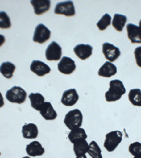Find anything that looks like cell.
<instances>
[{
	"label": "cell",
	"mask_w": 141,
	"mask_h": 158,
	"mask_svg": "<svg viewBox=\"0 0 141 158\" xmlns=\"http://www.w3.org/2000/svg\"><path fill=\"white\" fill-rule=\"evenodd\" d=\"M134 55L137 65L139 67H141V46L135 48L134 51Z\"/></svg>",
	"instance_id": "cell-29"
},
{
	"label": "cell",
	"mask_w": 141,
	"mask_h": 158,
	"mask_svg": "<svg viewBox=\"0 0 141 158\" xmlns=\"http://www.w3.org/2000/svg\"><path fill=\"white\" fill-rule=\"evenodd\" d=\"M28 98L31 101V107L37 111L40 110L42 106L45 102L44 96L39 93H32L30 94Z\"/></svg>",
	"instance_id": "cell-20"
},
{
	"label": "cell",
	"mask_w": 141,
	"mask_h": 158,
	"mask_svg": "<svg viewBox=\"0 0 141 158\" xmlns=\"http://www.w3.org/2000/svg\"><path fill=\"white\" fill-rule=\"evenodd\" d=\"M38 128L33 123H25L22 127V135L26 139H34L38 135Z\"/></svg>",
	"instance_id": "cell-17"
},
{
	"label": "cell",
	"mask_w": 141,
	"mask_h": 158,
	"mask_svg": "<svg viewBox=\"0 0 141 158\" xmlns=\"http://www.w3.org/2000/svg\"><path fill=\"white\" fill-rule=\"evenodd\" d=\"M88 153L92 158H102V150L95 140H93L89 144Z\"/></svg>",
	"instance_id": "cell-25"
},
{
	"label": "cell",
	"mask_w": 141,
	"mask_h": 158,
	"mask_svg": "<svg viewBox=\"0 0 141 158\" xmlns=\"http://www.w3.org/2000/svg\"><path fill=\"white\" fill-rule=\"evenodd\" d=\"M79 100V95L76 89H68L63 93L61 102L66 107H71L76 105Z\"/></svg>",
	"instance_id": "cell-10"
},
{
	"label": "cell",
	"mask_w": 141,
	"mask_h": 158,
	"mask_svg": "<svg viewBox=\"0 0 141 158\" xmlns=\"http://www.w3.org/2000/svg\"><path fill=\"white\" fill-rule=\"evenodd\" d=\"M127 22V17L122 14H114L112 21V26L117 31L122 32Z\"/></svg>",
	"instance_id": "cell-23"
},
{
	"label": "cell",
	"mask_w": 141,
	"mask_h": 158,
	"mask_svg": "<svg viewBox=\"0 0 141 158\" xmlns=\"http://www.w3.org/2000/svg\"><path fill=\"white\" fill-rule=\"evenodd\" d=\"M31 71L38 76H44L50 73L51 69L45 63L39 60H33L30 66Z\"/></svg>",
	"instance_id": "cell-11"
},
{
	"label": "cell",
	"mask_w": 141,
	"mask_h": 158,
	"mask_svg": "<svg viewBox=\"0 0 141 158\" xmlns=\"http://www.w3.org/2000/svg\"><path fill=\"white\" fill-rule=\"evenodd\" d=\"M111 23H112V17L110 14H105L97 23V26L100 31H105L109 26H110Z\"/></svg>",
	"instance_id": "cell-26"
},
{
	"label": "cell",
	"mask_w": 141,
	"mask_h": 158,
	"mask_svg": "<svg viewBox=\"0 0 141 158\" xmlns=\"http://www.w3.org/2000/svg\"><path fill=\"white\" fill-rule=\"evenodd\" d=\"M133 158H141V157H134Z\"/></svg>",
	"instance_id": "cell-35"
},
{
	"label": "cell",
	"mask_w": 141,
	"mask_h": 158,
	"mask_svg": "<svg viewBox=\"0 0 141 158\" xmlns=\"http://www.w3.org/2000/svg\"><path fill=\"white\" fill-rule=\"evenodd\" d=\"M68 140L71 143H75L80 140H86L88 135L84 128H78L71 130L68 135Z\"/></svg>",
	"instance_id": "cell-19"
},
{
	"label": "cell",
	"mask_w": 141,
	"mask_h": 158,
	"mask_svg": "<svg viewBox=\"0 0 141 158\" xmlns=\"http://www.w3.org/2000/svg\"><path fill=\"white\" fill-rule=\"evenodd\" d=\"M128 151L134 157H141V143L134 142L128 147Z\"/></svg>",
	"instance_id": "cell-28"
},
{
	"label": "cell",
	"mask_w": 141,
	"mask_h": 158,
	"mask_svg": "<svg viewBox=\"0 0 141 158\" xmlns=\"http://www.w3.org/2000/svg\"><path fill=\"white\" fill-rule=\"evenodd\" d=\"M102 52L105 57L110 62L116 61L121 55L120 49L117 47L109 43H105L102 44Z\"/></svg>",
	"instance_id": "cell-8"
},
{
	"label": "cell",
	"mask_w": 141,
	"mask_h": 158,
	"mask_svg": "<svg viewBox=\"0 0 141 158\" xmlns=\"http://www.w3.org/2000/svg\"><path fill=\"white\" fill-rule=\"evenodd\" d=\"M128 100L134 106L141 107V90L138 88L131 89L128 93Z\"/></svg>",
	"instance_id": "cell-24"
},
{
	"label": "cell",
	"mask_w": 141,
	"mask_h": 158,
	"mask_svg": "<svg viewBox=\"0 0 141 158\" xmlns=\"http://www.w3.org/2000/svg\"><path fill=\"white\" fill-rule=\"evenodd\" d=\"M128 38L132 43H141V29L139 26L129 23L126 27Z\"/></svg>",
	"instance_id": "cell-14"
},
{
	"label": "cell",
	"mask_w": 141,
	"mask_h": 158,
	"mask_svg": "<svg viewBox=\"0 0 141 158\" xmlns=\"http://www.w3.org/2000/svg\"><path fill=\"white\" fill-rule=\"evenodd\" d=\"M58 70L61 73L65 75H69L76 70V66L72 59L68 56H64L58 63Z\"/></svg>",
	"instance_id": "cell-9"
},
{
	"label": "cell",
	"mask_w": 141,
	"mask_h": 158,
	"mask_svg": "<svg viewBox=\"0 0 141 158\" xmlns=\"http://www.w3.org/2000/svg\"><path fill=\"white\" fill-rule=\"evenodd\" d=\"M73 52L79 59L85 60L92 55L93 47L90 44H79L73 48Z\"/></svg>",
	"instance_id": "cell-12"
},
{
	"label": "cell",
	"mask_w": 141,
	"mask_h": 158,
	"mask_svg": "<svg viewBox=\"0 0 141 158\" xmlns=\"http://www.w3.org/2000/svg\"><path fill=\"white\" fill-rule=\"evenodd\" d=\"M76 158H87V157H86L85 155H81V156L76 157Z\"/></svg>",
	"instance_id": "cell-32"
},
{
	"label": "cell",
	"mask_w": 141,
	"mask_h": 158,
	"mask_svg": "<svg viewBox=\"0 0 141 158\" xmlns=\"http://www.w3.org/2000/svg\"><path fill=\"white\" fill-rule=\"evenodd\" d=\"M62 55V49L61 46L56 43L52 42L49 44L45 51V57L48 61H59Z\"/></svg>",
	"instance_id": "cell-6"
},
{
	"label": "cell",
	"mask_w": 141,
	"mask_h": 158,
	"mask_svg": "<svg viewBox=\"0 0 141 158\" xmlns=\"http://www.w3.org/2000/svg\"><path fill=\"white\" fill-rule=\"evenodd\" d=\"M89 144L86 140H80L73 143V152L76 156H81L88 153Z\"/></svg>",
	"instance_id": "cell-21"
},
{
	"label": "cell",
	"mask_w": 141,
	"mask_h": 158,
	"mask_svg": "<svg viewBox=\"0 0 141 158\" xmlns=\"http://www.w3.org/2000/svg\"><path fill=\"white\" fill-rule=\"evenodd\" d=\"M15 70H16V66L9 61L3 62L0 66V73L7 79L13 77Z\"/></svg>",
	"instance_id": "cell-22"
},
{
	"label": "cell",
	"mask_w": 141,
	"mask_h": 158,
	"mask_svg": "<svg viewBox=\"0 0 141 158\" xmlns=\"http://www.w3.org/2000/svg\"><path fill=\"white\" fill-rule=\"evenodd\" d=\"M83 114L78 109L71 110L66 114L64 119V123L69 130L81 128L83 123Z\"/></svg>",
	"instance_id": "cell-2"
},
{
	"label": "cell",
	"mask_w": 141,
	"mask_h": 158,
	"mask_svg": "<svg viewBox=\"0 0 141 158\" xmlns=\"http://www.w3.org/2000/svg\"><path fill=\"white\" fill-rule=\"evenodd\" d=\"M26 151L29 156L38 157L44 155V148L38 141H33L26 145Z\"/></svg>",
	"instance_id": "cell-15"
},
{
	"label": "cell",
	"mask_w": 141,
	"mask_h": 158,
	"mask_svg": "<svg viewBox=\"0 0 141 158\" xmlns=\"http://www.w3.org/2000/svg\"><path fill=\"white\" fill-rule=\"evenodd\" d=\"M51 37V31L48 28L40 23L37 26L35 30L33 40L35 43H38L39 44H43L49 40Z\"/></svg>",
	"instance_id": "cell-5"
},
{
	"label": "cell",
	"mask_w": 141,
	"mask_h": 158,
	"mask_svg": "<svg viewBox=\"0 0 141 158\" xmlns=\"http://www.w3.org/2000/svg\"><path fill=\"white\" fill-rule=\"evenodd\" d=\"M139 28L141 29V20H140V22H139Z\"/></svg>",
	"instance_id": "cell-33"
},
{
	"label": "cell",
	"mask_w": 141,
	"mask_h": 158,
	"mask_svg": "<svg viewBox=\"0 0 141 158\" xmlns=\"http://www.w3.org/2000/svg\"><path fill=\"white\" fill-rule=\"evenodd\" d=\"M117 73V68L114 64L106 61L98 71V75L102 77L110 78Z\"/></svg>",
	"instance_id": "cell-18"
},
{
	"label": "cell",
	"mask_w": 141,
	"mask_h": 158,
	"mask_svg": "<svg viewBox=\"0 0 141 158\" xmlns=\"http://www.w3.org/2000/svg\"><path fill=\"white\" fill-rule=\"evenodd\" d=\"M122 133L119 131H113L105 135L104 147L108 152H113L122 141Z\"/></svg>",
	"instance_id": "cell-3"
},
{
	"label": "cell",
	"mask_w": 141,
	"mask_h": 158,
	"mask_svg": "<svg viewBox=\"0 0 141 158\" xmlns=\"http://www.w3.org/2000/svg\"><path fill=\"white\" fill-rule=\"evenodd\" d=\"M4 105V100L2 94L0 92V108H2Z\"/></svg>",
	"instance_id": "cell-31"
},
{
	"label": "cell",
	"mask_w": 141,
	"mask_h": 158,
	"mask_svg": "<svg viewBox=\"0 0 141 158\" xmlns=\"http://www.w3.org/2000/svg\"><path fill=\"white\" fill-rule=\"evenodd\" d=\"M22 158H31V157H28V156H26V157H22Z\"/></svg>",
	"instance_id": "cell-34"
},
{
	"label": "cell",
	"mask_w": 141,
	"mask_h": 158,
	"mask_svg": "<svg viewBox=\"0 0 141 158\" xmlns=\"http://www.w3.org/2000/svg\"><path fill=\"white\" fill-rule=\"evenodd\" d=\"M0 155H1V152H0Z\"/></svg>",
	"instance_id": "cell-36"
},
{
	"label": "cell",
	"mask_w": 141,
	"mask_h": 158,
	"mask_svg": "<svg viewBox=\"0 0 141 158\" xmlns=\"http://www.w3.org/2000/svg\"><path fill=\"white\" fill-rule=\"evenodd\" d=\"M11 27V20L5 11H0V28L9 29Z\"/></svg>",
	"instance_id": "cell-27"
},
{
	"label": "cell",
	"mask_w": 141,
	"mask_h": 158,
	"mask_svg": "<svg viewBox=\"0 0 141 158\" xmlns=\"http://www.w3.org/2000/svg\"><path fill=\"white\" fill-rule=\"evenodd\" d=\"M126 93V88L122 81L112 80L110 83V88L105 93V100L107 102H115L119 100Z\"/></svg>",
	"instance_id": "cell-1"
},
{
	"label": "cell",
	"mask_w": 141,
	"mask_h": 158,
	"mask_svg": "<svg viewBox=\"0 0 141 158\" xmlns=\"http://www.w3.org/2000/svg\"><path fill=\"white\" fill-rule=\"evenodd\" d=\"M31 4L33 6L34 12L36 15H42L50 9L51 2L49 0H33L31 1Z\"/></svg>",
	"instance_id": "cell-16"
},
{
	"label": "cell",
	"mask_w": 141,
	"mask_h": 158,
	"mask_svg": "<svg viewBox=\"0 0 141 158\" xmlns=\"http://www.w3.org/2000/svg\"><path fill=\"white\" fill-rule=\"evenodd\" d=\"M26 91L19 86H14L6 93V100L11 103L23 104L26 100Z\"/></svg>",
	"instance_id": "cell-4"
},
{
	"label": "cell",
	"mask_w": 141,
	"mask_h": 158,
	"mask_svg": "<svg viewBox=\"0 0 141 158\" xmlns=\"http://www.w3.org/2000/svg\"><path fill=\"white\" fill-rule=\"evenodd\" d=\"M56 14L64 15L66 16H73L76 14V10L73 2L66 1L59 2L56 5L54 9Z\"/></svg>",
	"instance_id": "cell-7"
},
{
	"label": "cell",
	"mask_w": 141,
	"mask_h": 158,
	"mask_svg": "<svg viewBox=\"0 0 141 158\" xmlns=\"http://www.w3.org/2000/svg\"><path fill=\"white\" fill-rule=\"evenodd\" d=\"M39 112L42 117L47 121H52L57 117V113L49 102H44Z\"/></svg>",
	"instance_id": "cell-13"
},
{
	"label": "cell",
	"mask_w": 141,
	"mask_h": 158,
	"mask_svg": "<svg viewBox=\"0 0 141 158\" xmlns=\"http://www.w3.org/2000/svg\"><path fill=\"white\" fill-rule=\"evenodd\" d=\"M5 41H6L5 37L3 35L0 34V47H1L2 45H3L5 43Z\"/></svg>",
	"instance_id": "cell-30"
}]
</instances>
